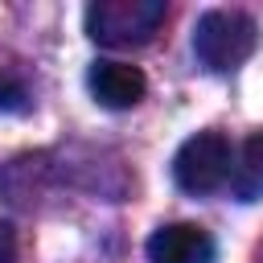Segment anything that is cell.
<instances>
[{
  "label": "cell",
  "mask_w": 263,
  "mask_h": 263,
  "mask_svg": "<svg viewBox=\"0 0 263 263\" xmlns=\"http://www.w3.org/2000/svg\"><path fill=\"white\" fill-rule=\"evenodd\" d=\"M164 16V0H95L86 8V37L107 49H136L160 33Z\"/></svg>",
  "instance_id": "1"
},
{
  "label": "cell",
  "mask_w": 263,
  "mask_h": 263,
  "mask_svg": "<svg viewBox=\"0 0 263 263\" xmlns=\"http://www.w3.org/2000/svg\"><path fill=\"white\" fill-rule=\"evenodd\" d=\"M259 29L238 8H210L193 29V53L205 70H234L255 53Z\"/></svg>",
  "instance_id": "2"
},
{
  "label": "cell",
  "mask_w": 263,
  "mask_h": 263,
  "mask_svg": "<svg viewBox=\"0 0 263 263\" xmlns=\"http://www.w3.org/2000/svg\"><path fill=\"white\" fill-rule=\"evenodd\" d=\"M234 156H230V140L222 132H197L189 136L177 156H173V181L185 193H214L230 181Z\"/></svg>",
  "instance_id": "3"
},
{
  "label": "cell",
  "mask_w": 263,
  "mask_h": 263,
  "mask_svg": "<svg viewBox=\"0 0 263 263\" xmlns=\"http://www.w3.org/2000/svg\"><path fill=\"white\" fill-rule=\"evenodd\" d=\"M148 263H214V238L197 222H168L148 238Z\"/></svg>",
  "instance_id": "4"
},
{
  "label": "cell",
  "mask_w": 263,
  "mask_h": 263,
  "mask_svg": "<svg viewBox=\"0 0 263 263\" xmlns=\"http://www.w3.org/2000/svg\"><path fill=\"white\" fill-rule=\"evenodd\" d=\"M86 86H90V95H95L103 107H111V111H127V107H136V103L144 99L148 78H144L140 66H132V62H111V58H103V62L90 66Z\"/></svg>",
  "instance_id": "5"
},
{
  "label": "cell",
  "mask_w": 263,
  "mask_h": 263,
  "mask_svg": "<svg viewBox=\"0 0 263 263\" xmlns=\"http://www.w3.org/2000/svg\"><path fill=\"white\" fill-rule=\"evenodd\" d=\"M230 185H234L238 201L263 197V132H255V136L242 144V156H238V164L230 168Z\"/></svg>",
  "instance_id": "6"
},
{
  "label": "cell",
  "mask_w": 263,
  "mask_h": 263,
  "mask_svg": "<svg viewBox=\"0 0 263 263\" xmlns=\"http://www.w3.org/2000/svg\"><path fill=\"white\" fill-rule=\"evenodd\" d=\"M25 107H29L25 86L12 74H0V111H25Z\"/></svg>",
  "instance_id": "7"
},
{
  "label": "cell",
  "mask_w": 263,
  "mask_h": 263,
  "mask_svg": "<svg viewBox=\"0 0 263 263\" xmlns=\"http://www.w3.org/2000/svg\"><path fill=\"white\" fill-rule=\"evenodd\" d=\"M0 263H16V230L0 218Z\"/></svg>",
  "instance_id": "8"
}]
</instances>
